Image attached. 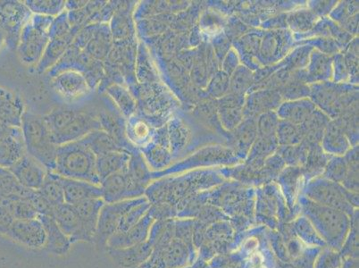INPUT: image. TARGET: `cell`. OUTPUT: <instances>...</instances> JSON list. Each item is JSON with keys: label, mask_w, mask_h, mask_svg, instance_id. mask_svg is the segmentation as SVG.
I'll list each match as a JSON object with an SVG mask.
<instances>
[{"label": "cell", "mask_w": 359, "mask_h": 268, "mask_svg": "<svg viewBox=\"0 0 359 268\" xmlns=\"http://www.w3.org/2000/svg\"><path fill=\"white\" fill-rule=\"evenodd\" d=\"M96 156L81 140L57 147L55 174L62 177L79 180L100 185Z\"/></svg>", "instance_id": "cell-1"}, {"label": "cell", "mask_w": 359, "mask_h": 268, "mask_svg": "<svg viewBox=\"0 0 359 268\" xmlns=\"http://www.w3.org/2000/svg\"><path fill=\"white\" fill-rule=\"evenodd\" d=\"M21 129L27 154L38 160L48 172H54L58 146L53 142L43 116L25 111Z\"/></svg>", "instance_id": "cell-2"}, {"label": "cell", "mask_w": 359, "mask_h": 268, "mask_svg": "<svg viewBox=\"0 0 359 268\" xmlns=\"http://www.w3.org/2000/svg\"><path fill=\"white\" fill-rule=\"evenodd\" d=\"M305 213L323 241H327L332 247L341 246L349 225L344 212L316 202H309L305 205Z\"/></svg>", "instance_id": "cell-3"}, {"label": "cell", "mask_w": 359, "mask_h": 268, "mask_svg": "<svg viewBox=\"0 0 359 268\" xmlns=\"http://www.w3.org/2000/svg\"><path fill=\"white\" fill-rule=\"evenodd\" d=\"M55 18L32 15L22 28L18 47L19 58L26 65H37L50 41L48 32Z\"/></svg>", "instance_id": "cell-4"}, {"label": "cell", "mask_w": 359, "mask_h": 268, "mask_svg": "<svg viewBox=\"0 0 359 268\" xmlns=\"http://www.w3.org/2000/svg\"><path fill=\"white\" fill-rule=\"evenodd\" d=\"M145 197H140L126 201L105 203L101 209L99 220H97L94 243L99 246H107V241L113 236L118 229L121 218L130 209L146 201Z\"/></svg>", "instance_id": "cell-5"}, {"label": "cell", "mask_w": 359, "mask_h": 268, "mask_svg": "<svg viewBox=\"0 0 359 268\" xmlns=\"http://www.w3.org/2000/svg\"><path fill=\"white\" fill-rule=\"evenodd\" d=\"M0 14L3 18V30L6 32V47L18 50L22 28L30 20L32 14L20 1H0Z\"/></svg>", "instance_id": "cell-6"}, {"label": "cell", "mask_w": 359, "mask_h": 268, "mask_svg": "<svg viewBox=\"0 0 359 268\" xmlns=\"http://www.w3.org/2000/svg\"><path fill=\"white\" fill-rule=\"evenodd\" d=\"M51 87L65 102L74 103L93 93L86 77L78 71L68 70L51 78Z\"/></svg>", "instance_id": "cell-7"}, {"label": "cell", "mask_w": 359, "mask_h": 268, "mask_svg": "<svg viewBox=\"0 0 359 268\" xmlns=\"http://www.w3.org/2000/svg\"><path fill=\"white\" fill-rule=\"evenodd\" d=\"M102 199L105 203L143 197L146 189L137 185L127 172L117 173L100 182Z\"/></svg>", "instance_id": "cell-8"}, {"label": "cell", "mask_w": 359, "mask_h": 268, "mask_svg": "<svg viewBox=\"0 0 359 268\" xmlns=\"http://www.w3.org/2000/svg\"><path fill=\"white\" fill-rule=\"evenodd\" d=\"M102 129L97 116L80 110L75 119L60 133L52 135V140L57 146L78 142L93 130Z\"/></svg>", "instance_id": "cell-9"}, {"label": "cell", "mask_w": 359, "mask_h": 268, "mask_svg": "<svg viewBox=\"0 0 359 268\" xmlns=\"http://www.w3.org/2000/svg\"><path fill=\"white\" fill-rule=\"evenodd\" d=\"M27 154L21 127L9 126L0 134V166L9 169Z\"/></svg>", "instance_id": "cell-10"}, {"label": "cell", "mask_w": 359, "mask_h": 268, "mask_svg": "<svg viewBox=\"0 0 359 268\" xmlns=\"http://www.w3.org/2000/svg\"><path fill=\"white\" fill-rule=\"evenodd\" d=\"M8 170L19 184L34 191L40 189L48 173L43 165L28 154Z\"/></svg>", "instance_id": "cell-11"}, {"label": "cell", "mask_w": 359, "mask_h": 268, "mask_svg": "<svg viewBox=\"0 0 359 268\" xmlns=\"http://www.w3.org/2000/svg\"><path fill=\"white\" fill-rule=\"evenodd\" d=\"M8 235L13 240L28 248H41L45 246V229L38 217L28 220H15Z\"/></svg>", "instance_id": "cell-12"}, {"label": "cell", "mask_w": 359, "mask_h": 268, "mask_svg": "<svg viewBox=\"0 0 359 268\" xmlns=\"http://www.w3.org/2000/svg\"><path fill=\"white\" fill-rule=\"evenodd\" d=\"M153 223H154V220L149 213H147L138 224L129 229L128 231L123 232V233L116 232L107 241V247L109 248H125L144 243L148 241L150 227Z\"/></svg>", "instance_id": "cell-13"}, {"label": "cell", "mask_w": 359, "mask_h": 268, "mask_svg": "<svg viewBox=\"0 0 359 268\" xmlns=\"http://www.w3.org/2000/svg\"><path fill=\"white\" fill-rule=\"evenodd\" d=\"M52 217L65 234L69 237L72 244L77 241H86L83 225L80 218L75 213L73 206L67 203L57 206L53 208Z\"/></svg>", "instance_id": "cell-14"}, {"label": "cell", "mask_w": 359, "mask_h": 268, "mask_svg": "<svg viewBox=\"0 0 359 268\" xmlns=\"http://www.w3.org/2000/svg\"><path fill=\"white\" fill-rule=\"evenodd\" d=\"M152 245L148 241L125 248H109V256L123 268H138L150 257Z\"/></svg>", "instance_id": "cell-15"}, {"label": "cell", "mask_w": 359, "mask_h": 268, "mask_svg": "<svg viewBox=\"0 0 359 268\" xmlns=\"http://www.w3.org/2000/svg\"><path fill=\"white\" fill-rule=\"evenodd\" d=\"M63 182L65 203L71 206L93 199H102L100 185L90 182L62 177Z\"/></svg>", "instance_id": "cell-16"}, {"label": "cell", "mask_w": 359, "mask_h": 268, "mask_svg": "<svg viewBox=\"0 0 359 268\" xmlns=\"http://www.w3.org/2000/svg\"><path fill=\"white\" fill-rule=\"evenodd\" d=\"M104 205H105V201L100 198L88 199V201L73 206L75 213L80 218L81 225H83V233L87 243L93 241L94 235L96 233L97 220H99L100 211Z\"/></svg>", "instance_id": "cell-17"}, {"label": "cell", "mask_w": 359, "mask_h": 268, "mask_svg": "<svg viewBox=\"0 0 359 268\" xmlns=\"http://www.w3.org/2000/svg\"><path fill=\"white\" fill-rule=\"evenodd\" d=\"M38 219L41 222L45 229L46 243L45 248L48 253L55 255H65L69 251L71 241L67 234L58 227L55 219L50 215H39Z\"/></svg>", "instance_id": "cell-18"}, {"label": "cell", "mask_w": 359, "mask_h": 268, "mask_svg": "<svg viewBox=\"0 0 359 268\" xmlns=\"http://www.w3.org/2000/svg\"><path fill=\"white\" fill-rule=\"evenodd\" d=\"M309 196L316 203L338 209L344 213L351 208L341 189L327 182H322L310 189Z\"/></svg>", "instance_id": "cell-19"}, {"label": "cell", "mask_w": 359, "mask_h": 268, "mask_svg": "<svg viewBox=\"0 0 359 268\" xmlns=\"http://www.w3.org/2000/svg\"><path fill=\"white\" fill-rule=\"evenodd\" d=\"M128 4H120L110 22L113 43L135 40V28L130 18Z\"/></svg>", "instance_id": "cell-20"}, {"label": "cell", "mask_w": 359, "mask_h": 268, "mask_svg": "<svg viewBox=\"0 0 359 268\" xmlns=\"http://www.w3.org/2000/svg\"><path fill=\"white\" fill-rule=\"evenodd\" d=\"M96 158L97 174L101 182L117 173L127 172L130 152H126V150H119V152L107 153V154L96 156Z\"/></svg>", "instance_id": "cell-21"}, {"label": "cell", "mask_w": 359, "mask_h": 268, "mask_svg": "<svg viewBox=\"0 0 359 268\" xmlns=\"http://www.w3.org/2000/svg\"><path fill=\"white\" fill-rule=\"evenodd\" d=\"M113 48V39L109 24H97L95 32L84 48L93 60L104 62Z\"/></svg>", "instance_id": "cell-22"}, {"label": "cell", "mask_w": 359, "mask_h": 268, "mask_svg": "<svg viewBox=\"0 0 359 268\" xmlns=\"http://www.w3.org/2000/svg\"><path fill=\"white\" fill-rule=\"evenodd\" d=\"M126 140L137 149L148 145L153 139L151 128L143 117L133 114L126 123Z\"/></svg>", "instance_id": "cell-23"}, {"label": "cell", "mask_w": 359, "mask_h": 268, "mask_svg": "<svg viewBox=\"0 0 359 268\" xmlns=\"http://www.w3.org/2000/svg\"><path fill=\"white\" fill-rule=\"evenodd\" d=\"M25 112L24 104L18 95L9 91L4 96L0 97V122L21 127Z\"/></svg>", "instance_id": "cell-24"}, {"label": "cell", "mask_w": 359, "mask_h": 268, "mask_svg": "<svg viewBox=\"0 0 359 268\" xmlns=\"http://www.w3.org/2000/svg\"><path fill=\"white\" fill-rule=\"evenodd\" d=\"M105 91L123 117L128 119L129 117L136 114L137 101L135 97L125 85L111 84Z\"/></svg>", "instance_id": "cell-25"}, {"label": "cell", "mask_w": 359, "mask_h": 268, "mask_svg": "<svg viewBox=\"0 0 359 268\" xmlns=\"http://www.w3.org/2000/svg\"><path fill=\"white\" fill-rule=\"evenodd\" d=\"M74 41L68 39H52L48 41L40 62L36 65L39 74H44L57 65Z\"/></svg>", "instance_id": "cell-26"}, {"label": "cell", "mask_w": 359, "mask_h": 268, "mask_svg": "<svg viewBox=\"0 0 359 268\" xmlns=\"http://www.w3.org/2000/svg\"><path fill=\"white\" fill-rule=\"evenodd\" d=\"M96 156L112 152L125 150L121 148L116 140L102 129L93 130L81 140Z\"/></svg>", "instance_id": "cell-27"}, {"label": "cell", "mask_w": 359, "mask_h": 268, "mask_svg": "<svg viewBox=\"0 0 359 268\" xmlns=\"http://www.w3.org/2000/svg\"><path fill=\"white\" fill-rule=\"evenodd\" d=\"M38 191L40 192L45 201L53 208L65 203L62 176L55 174V172L48 171L43 184Z\"/></svg>", "instance_id": "cell-28"}, {"label": "cell", "mask_w": 359, "mask_h": 268, "mask_svg": "<svg viewBox=\"0 0 359 268\" xmlns=\"http://www.w3.org/2000/svg\"><path fill=\"white\" fill-rule=\"evenodd\" d=\"M166 148L168 147H165L164 143L153 137L148 145L139 150L149 168L160 170L165 168L170 161V154Z\"/></svg>", "instance_id": "cell-29"}, {"label": "cell", "mask_w": 359, "mask_h": 268, "mask_svg": "<svg viewBox=\"0 0 359 268\" xmlns=\"http://www.w3.org/2000/svg\"><path fill=\"white\" fill-rule=\"evenodd\" d=\"M160 250L163 251V257L168 268H181L187 263L189 257L187 244L179 239H172L168 246Z\"/></svg>", "instance_id": "cell-30"}, {"label": "cell", "mask_w": 359, "mask_h": 268, "mask_svg": "<svg viewBox=\"0 0 359 268\" xmlns=\"http://www.w3.org/2000/svg\"><path fill=\"white\" fill-rule=\"evenodd\" d=\"M25 4L32 15L57 18L65 11V1L63 0H27Z\"/></svg>", "instance_id": "cell-31"}, {"label": "cell", "mask_w": 359, "mask_h": 268, "mask_svg": "<svg viewBox=\"0 0 359 268\" xmlns=\"http://www.w3.org/2000/svg\"><path fill=\"white\" fill-rule=\"evenodd\" d=\"M277 139L280 145H295L303 140L305 133L300 124L290 122H279L276 130Z\"/></svg>", "instance_id": "cell-32"}, {"label": "cell", "mask_w": 359, "mask_h": 268, "mask_svg": "<svg viewBox=\"0 0 359 268\" xmlns=\"http://www.w3.org/2000/svg\"><path fill=\"white\" fill-rule=\"evenodd\" d=\"M77 34L78 32L72 27L69 20H68L67 11H65L54 18L50 32H48V37H50V40L52 39H68V40L74 41Z\"/></svg>", "instance_id": "cell-33"}, {"label": "cell", "mask_w": 359, "mask_h": 268, "mask_svg": "<svg viewBox=\"0 0 359 268\" xmlns=\"http://www.w3.org/2000/svg\"><path fill=\"white\" fill-rule=\"evenodd\" d=\"M150 203L148 199H146L142 203L137 205L136 207L130 209V211L127 212V213L121 218L117 232L123 233V232L128 231L129 229L135 227V225L138 224L139 222L142 220V218L148 213Z\"/></svg>", "instance_id": "cell-34"}, {"label": "cell", "mask_w": 359, "mask_h": 268, "mask_svg": "<svg viewBox=\"0 0 359 268\" xmlns=\"http://www.w3.org/2000/svg\"><path fill=\"white\" fill-rule=\"evenodd\" d=\"M4 207L8 209L15 220H28L37 218L39 215L34 206L25 199H16L8 202Z\"/></svg>", "instance_id": "cell-35"}, {"label": "cell", "mask_w": 359, "mask_h": 268, "mask_svg": "<svg viewBox=\"0 0 359 268\" xmlns=\"http://www.w3.org/2000/svg\"><path fill=\"white\" fill-rule=\"evenodd\" d=\"M283 109H285V119L290 120V123H302L313 113L311 105L308 102L289 103Z\"/></svg>", "instance_id": "cell-36"}, {"label": "cell", "mask_w": 359, "mask_h": 268, "mask_svg": "<svg viewBox=\"0 0 359 268\" xmlns=\"http://www.w3.org/2000/svg\"><path fill=\"white\" fill-rule=\"evenodd\" d=\"M279 121L275 114L267 112L262 114L257 123L259 137H275Z\"/></svg>", "instance_id": "cell-37"}, {"label": "cell", "mask_w": 359, "mask_h": 268, "mask_svg": "<svg viewBox=\"0 0 359 268\" xmlns=\"http://www.w3.org/2000/svg\"><path fill=\"white\" fill-rule=\"evenodd\" d=\"M252 81V75L246 68L241 67L235 72L233 79L231 81V91L235 94L243 93L250 86Z\"/></svg>", "instance_id": "cell-38"}, {"label": "cell", "mask_w": 359, "mask_h": 268, "mask_svg": "<svg viewBox=\"0 0 359 268\" xmlns=\"http://www.w3.org/2000/svg\"><path fill=\"white\" fill-rule=\"evenodd\" d=\"M297 230L299 232V236L303 239V241L311 244H323L324 241L316 233L314 227L306 219H300L296 225Z\"/></svg>", "instance_id": "cell-39"}, {"label": "cell", "mask_w": 359, "mask_h": 268, "mask_svg": "<svg viewBox=\"0 0 359 268\" xmlns=\"http://www.w3.org/2000/svg\"><path fill=\"white\" fill-rule=\"evenodd\" d=\"M257 132V127L252 121H248L243 124L237 133V140L241 148L250 147L256 138Z\"/></svg>", "instance_id": "cell-40"}, {"label": "cell", "mask_w": 359, "mask_h": 268, "mask_svg": "<svg viewBox=\"0 0 359 268\" xmlns=\"http://www.w3.org/2000/svg\"><path fill=\"white\" fill-rule=\"evenodd\" d=\"M138 268H168L163 257V251L160 248H153L150 257Z\"/></svg>", "instance_id": "cell-41"}, {"label": "cell", "mask_w": 359, "mask_h": 268, "mask_svg": "<svg viewBox=\"0 0 359 268\" xmlns=\"http://www.w3.org/2000/svg\"><path fill=\"white\" fill-rule=\"evenodd\" d=\"M222 119L225 126L234 128L241 122V112L239 109H223Z\"/></svg>", "instance_id": "cell-42"}, {"label": "cell", "mask_w": 359, "mask_h": 268, "mask_svg": "<svg viewBox=\"0 0 359 268\" xmlns=\"http://www.w3.org/2000/svg\"><path fill=\"white\" fill-rule=\"evenodd\" d=\"M228 88H229V81H228L226 75L219 74L215 78L213 83H212L210 91L214 95L220 96V95L226 93Z\"/></svg>", "instance_id": "cell-43"}, {"label": "cell", "mask_w": 359, "mask_h": 268, "mask_svg": "<svg viewBox=\"0 0 359 268\" xmlns=\"http://www.w3.org/2000/svg\"><path fill=\"white\" fill-rule=\"evenodd\" d=\"M15 221L4 206L0 205V234H8L9 229Z\"/></svg>", "instance_id": "cell-44"}, {"label": "cell", "mask_w": 359, "mask_h": 268, "mask_svg": "<svg viewBox=\"0 0 359 268\" xmlns=\"http://www.w3.org/2000/svg\"><path fill=\"white\" fill-rule=\"evenodd\" d=\"M329 172L331 177L334 180L344 178L346 175V166L341 160H334L329 166Z\"/></svg>", "instance_id": "cell-45"}, {"label": "cell", "mask_w": 359, "mask_h": 268, "mask_svg": "<svg viewBox=\"0 0 359 268\" xmlns=\"http://www.w3.org/2000/svg\"><path fill=\"white\" fill-rule=\"evenodd\" d=\"M243 103V100L241 94L234 93L222 100V107H223V109H239Z\"/></svg>", "instance_id": "cell-46"}, {"label": "cell", "mask_w": 359, "mask_h": 268, "mask_svg": "<svg viewBox=\"0 0 359 268\" xmlns=\"http://www.w3.org/2000/svg\"><path fill=\"white\" fill-rule=\"evenodd\" d=\"M321 262L319 263L318 268H336L338 267L339 257L337 255L332 253H325L324 257H321Z\"/></svg>", "instance_id": "cell-47"}, {"label": "cell", "mask_w": 359, "mask_h": 268, "mask_svg": "<svg viewBox=\"0 0 359 268\" xmlns=\"http://www.w3.org/2000/svg\"><path fill=\"white\" fill-rule=\"evenodd\" d=\"M11 175V172L9 171L8 169L3 168L0 166V184H1V182Z\"/></svg>", "instance_id": "cell-48"}, {"label": "cell", "mask_w": 359, "mask_h": 268, "mask_svg": "<svg viewBox=\"0 0 359 268\" xmlns=\"http://www.w3.org/2000/svg\"><path fill=\"white\" fill-rule=\"evenodd\" d=\"M6 47V32L3 29H0V52L2 51L3 48Z\"/></svg>", "instance_id": "cell-49"}, {"label": "cell", "mask_w": 359, "mask_h": 268, "mask_svg": "<svg viewBox=\"0 0 359 268\" xmlns=\"http://www.w3.org/2000/svg\"><path fill=\"white\" fill-rule=\"evenodd\" d=\"M9 126H8V124L0 122V134H2L3 133H4L5 130L6 129H8Z\"/></svg>", "instance_id": "cell-50"}, {"label": "cell", "mask_w": 359, "mask_h": 268, "mask_svg": "<svg viewBox=\"0 0 359 268\" xmlns=\"http://www.w3.org/2000/svg\"><path fill=\"white\" fill-rule=\"evenodd\" d=\"M8 90L6 88L0 87V97L4 96L5 94L8 93Z\"/></svg>", "instance_id": "cell-51"}, {"label": "cell", "mask_w": 359, "mask_h": 268, "mask_svg": "<svg viewBox=\"0 0 359 268\" xmlns=\"http://www.w3.org/2000/svg\"><path fill=\"white\" fill-rule=\"evenodd\" d=\"M3 29V18L1 14H0V29Z\"/></svg>", "instance_id": "cell-52"}, {"label": "cell", "mask_w": 359, "mask_h": 268, "mask_svg": "<svg viewBox=\"0 0 359 268\" xmlns=\"http://www.w3.org/2000/svg\"><path fill=\"white\" fill-rule=\"evenodd\" d=\"M181 268H182V267H181Z\"/></svg>", "instance_id": "cell-53"}]
</instances>
